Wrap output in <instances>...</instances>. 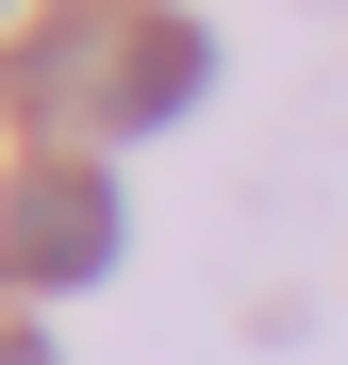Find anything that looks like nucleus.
<instances>
[{"instance_id":"f257e3e1","label":"nucleus","mask_w":348,"mask_h":365,"mask_svg":"<svg viewBox=\"0 0 348 365\" xmlns=\"http://www.w3.org/2000/svg\"><path fill=\"white\" fill-rule=\"evenodd\" d=\"M100 266H116V182H100V166H33L17 200H0V282L83 299Z\"/></svg>"},{"instance_id":"f03ea898","label":"nucleus","mask_w":348,"mask_h":365,"mask_svg":"<svg viewBox=\"0 0 348 365\" xmlns=\"http://www.w3.org/2000/svg\"><path fill=\"white\" fill-rule=\"evenodd\" d=\"M216 83V34L199 17H166V0H133V50H116V100H100V133H166Z\"/></svg>"}]
</instances>
